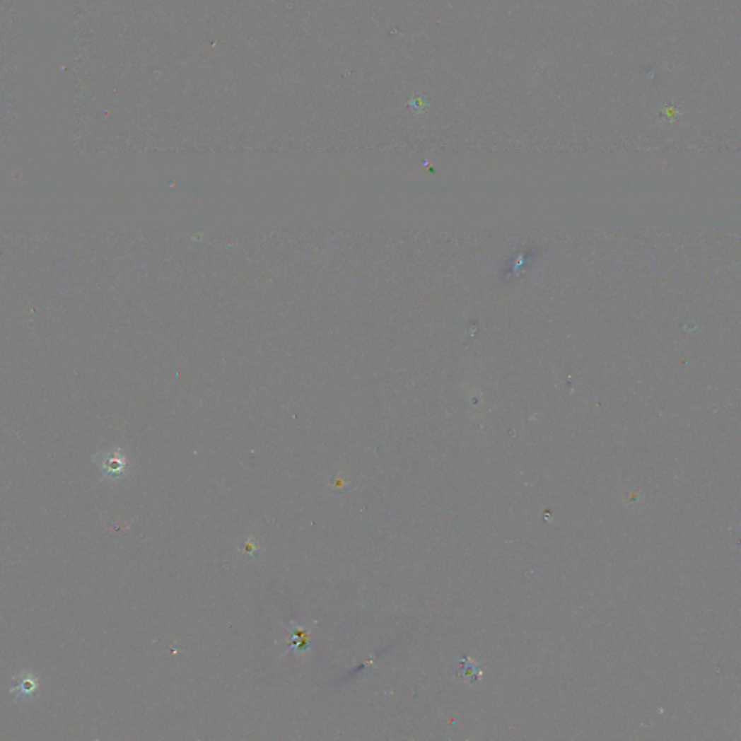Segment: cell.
Returning <instances> with one entry per match:
<instances>
[{
  "label": "cell",
  "mask_w": 741,
  "mask_h": 741,
  "mask_svg": "<svg viewBox=\"0 0 741 741\" xmlns=\"http://www.w3.org/2000/svg\"><path fill=\"white\" fill-rule=\"evenodd\" d=\"M96 460L100 465L102 474L106 478L115 479V478L123 477V475H125V472H127V467H128L127 457L123 456L122 453H119V452L102 453L100 456H96Z\"/></svg>",
  "instance_id": "1"
},
{
  "label": "cell",
  "mask_w": 741,
  "mask_h": 741,
  "mask_svg": "<svg viewBox=\"0 0 741 741\" xmlns=\"http://www.w3.org/2000/svg\"><path fill=\"white\" fill-rule=\"evenodd\" d=\"M38 689H40L38 677L30 673H26V672H21L15 675V685L11 689V692L16 701H28L30 698L37 696Z\"/></svg>",
  "instance_id": "2"
},
{
  "label": "cell",
  "mask_w": 741,
  "mask_h": 741,
  "mask_svg": "<svg viewBox=\"0 0 741 741\" xmlns=\"http://www.w3.org/2000/svg\"><path fill=\"white\" fill-rule=\"evenodd\" d=\"M240 552L245 558H255L259 552V543L254 537H246L240 543Z\"/></svg>",
  "instance_id": "3"
}]
</instances>
